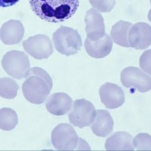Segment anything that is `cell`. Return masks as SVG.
<instances>
[{
    "mask_svg": "<svg viewBox=\"0 0 151 151\" xmlns=\"http://www.w3.org/2000/svg\"><path fill=\"white\" fill-rule=\"evenodd\" d=\"M96 112L94 105L87 100H76L69 113V120L74 126L83 129L92 124Z\"/></svg>",
    "mask_w": 151,
    "mask_h": 151,
    "instance_id": "5",
    "label": "cell"
},
{
    "mask_svg": "<svg viewBox=\"0 0 151 151\" xmlns=\"http://www.w3.org/2000/svg\"><path fill=\"white\" fill-rule=\"evenodd\" d=\"M85 48L87 54L94 58H103L110 55L113 48V40L107 34L102 39L92 41L87 38L85 41Z\"/></svg>",
    "mask_w": 151,
    "mask_h": 151,
    "instance_id": "14",
    "label": "cell"
},
{
    "mask_svg": "<svg viewBox=\"0 0 151 151\" xmlns=\"http://www.w3.org/2000/svg\"><path fill=\"white\" fill-rule=\"evenodd\" d=\"M100 98L106 108L116 109L125 103V94L119 86L106 83L99 89Z\"/></svg>",
    "mask_w": 151,
    "mask_h": 151,
    "instance_id": "11",
    "label": "cell"
},
{
    "mask_svg": "<svg viewBox=\"0 0 151 151\" xmlns=\"http://www.w3.org/2000/svg\"><path fill=\"white\" fill-rule=\"evenodd\" d=\"M20 0H0V5L2 8H7L13 6L17 4Z\"/></svg>",
    "mask_w": 151,
    "mask_h": 151,
    "instance_id": "23",
    "label": "cell"
},
{
    "mask_svg": "<svg viewBox=\"0 0 151 151\" xmlns=\"http://www.w3.org/2000/svg\"><path fill=\"white\" fill-rule=\"evenodd\" d=\"M52 42L55 49L65 56L76 55L82 48L83 42L76 29L61 26L52 34Z\"/></svg>",
    "mask_w": 151,
    "mask_h": 151,
    "instance_id": "3",
    "label": "cell"
},
{
    "mask_svg": "<svg viewBox=\"0 0 151 151\" xmlns=\"http://www.w3.org/2000/svg\"><path fill=\"white\" fill-rule=\"evenodd\" d=\"M148 20L151 22V9H150L149 12H148Z\"/></svg>",
    "mask_w": 151,
    "mask_h": 151,
    "instance_id": "24",
    "label": "cell"
},
{
    "mask_svg": "<svg viewBox=\"0 0 151 151\" xmlns=\"http://www.w3.org/2000/svg\"><path fill=\"white\" fill-rule=\"evenodd\" d=\"M86 32L87 38L92 41H97L105 36L104 20L101 12L95 9L87 11L85 15Z\"/></svg>",
    "mask_w": 151,
    "mask_h": 151,
    "instance_id": "10",
    "label": "cell"
},
{
    "mask_svg": "<svg viewBox=\"0 0 151 151\" xmlns=\"http://www.w3.org/2000/svg\"><path fill=\"white\" fill-rule=\"evenodd\" d=\"M139 64L143 71L151 76V49L144 51L140 57Z\"/></svg>",
    "mask_w": 151,
    "mask_h": 151,
    "instance_id": "22",
    "label": "cell"
},
{
    "mask_svg": "<svg viewBox=\"0 0 151 151\" xmlns=\"http://www.w3.org/2000/svg\"><path fill=\"white\" fill-rule=\"evenodd\" d=\"M133 145L138 150H151V135L147 133L137 134L133 138Z\"/></svg>",
    "mask_w": 151,
    "mask_h": 151,
    "instance_id": "20",
    "label": "cell"
},
{
    "mask_svg": "<svg viewBox=\"0 0 151 151\" xmlns=\"http://www.w3.org/2000/svg\"><path fill=\"white\" fill-rule=\"evenodd\" d=\"M19 87L17 83L10 78H2L0 79V94L6 99H14L17 95Z\"/></svg>",
    "mask_w": 151,
    "mask_h": 151,
    "instance_id": "19",
    "label": "cell"
},
{
    "mask_svg": "<svg viewBox=\"0 0 151 151\" xmlns=\"http://www.w3.org/2000/svg\"><path fill=\"white\" fill-rule=\"evenodd\" d=\"M24 27L21 21L10 20L3 24L0 29V38L5 45H15L22 40Z\"/></svg>",
    "mask_w": 151,
    "mask_h": 151,
    "instance_id": "13",
    "label": "cell"
},
{
    "mask_svg": "<svg viewBox=\"0 0 151 151\" xmlns=\"http://www.w3.org/2000/svg\"><path fill=\"white\" fill-rule=\"evenodd\" d=\"M88 1L94 9L103 13L111 12L116 5V0H88Z\"/></svg>",
    "mask_w": 151,
    "mask_h": 151,
    "instance_id": "21",
    "label": "cell"
},
{
    "mask_svg": "<svg viewBox=\"0 0 151 151\" xmlns=\"http://www.w3.org/2000/svg\"><path fill=\"white\" fill-rule=\"evenodd\" d=\"M31 9L43 21L60 23L71 18L77 11L79 0H29Z\"/></svg>",
    "mask_w": 151,
    "mask_h": 151,
    "instance_id": "1",
    "label": "cell"
},
{
    "mask_svg": "<svg viewBox=\"0 0 151 151\" xmlns=\"http://www.w3.org/2000/svg\"><path fill=\"white\" fill-rule=\"evenodd\" d=\"M75 129L70 125L62 123L55 128L52 133V143L54 147L60 150H72L79 143Z\"/></svg>",
    "mask_w": 151,
    "mask_h": 151,
    "instance_id": "7",
    "label": "cell"
},
{
    "mask_svg": "<svg viewBox=\"0 0 151 151\" xmlns=\"http://www.w3.org/2000/svg\"><path fill=\"white\" fill-rule=\"evenodd\" d=\"M27 53L37 60L48 58L53 53V46L48 36L38 34L30 36L23 42Z\"/></svg>",
    "mask_w": 151,
    "mask_h": 151,
    "instance_id": "8",
    "label": "cell"
},
{
    "mask_svg": "<svg viewBox=\"0 0 151 151\" xmlns=\"http://www.w3.org/2000/svg\"><path fill=\"white\" fill-rule=\"evenodd\" d=\"M113 118L108 111L104 110H98L94 122L91 125L93 133L98 137H106L113 132Z\"/></svg>",
    "mask_w": 151,
    "mask_h": 151,
    "instance_id": "15",
    "label": "cell"
},
{
    "mask_svg": "<svg viewBox=\"0 0 151 151\" xmlns=\"http://www.w3.org/2000/svg\"><path fill=\"white\" fill-rule=\"evenodd\" d=\"M150 4H151V0H150Z\"/></svg>",
    "mask_w": 151,
    "mask_h": 151,
    "instance_id": "25",
    "label": "cell"
},
{
    "mask_svg": "<svg viewBox=\"0 0 151 151\" xmlns=\"http://www.w3.org/2000/svg\"><path fill=\"white\" fill-rule=\"evenodd\" d=\"M129 42L131 48L136 50L147 48L151 45V26L144 22L132 25L129 33Z\"/></svg>",
    "mask_w": 151,
    "mask_h": 151,
    "instance_id": "9",
    "label": "cell"
},
{
    "mask_svg": "<svg viewBox=\"0 0 151 151\" xmlns=\"http://www.w3.org/2000/svg\"><path fill=\"white\" fill-rule=\"evenodd\" d=\"M132 24L130 22L119 21L114 24L110 31V37L116 44L125 48H131L129 42V29Z\"/></svg>",
    "mask_w": 151,
    "mask_h": 151,
    "instance_id": "17",
    "label": "cell"
},
{
    "mask_svg": "<svg viewBox=\"0 0 151 151\" xmlns=\"http://www.w3.org/2000/svg\"><path fill=\"white\" fill-rule=\"evenodd\" d=\"M4 70L14 79L26 77L30 70L27 55L21 51H11L4 55L2 60Z\"/></svg>",
    "mask_w": 151,
    "mask_h": 151,
    "instance_id": "4",
    "label": "cell"
},
{
    "mask_svg": "<svg viewBox=\"0 0 151 151\" xmlns=\"http://www.w3.org/2000/svg\"><path fill=\"white\" fill-rule=\"evenodd\" d=\"M105 148L107 150H133V137L128 132H116L107 138Z\"/></svg>",
    "mask_w": 151,
    "mask_h": 151,
    "instance_id": "16",
    "label": "cell"
},
{
    "mask_svg": "<svg viewBox=\"0 0 151 151\" xmlns=\"http://www.w3.org/2000/svg\"><path fill=\"white\" fill-rule=\"evenodd\" d=\"M73 104L72 98L68 94L64 92H58L47 98L45 107L53 115L64 116L70 111Z\"/></svg>",
    "mask_w": 151,
    "mask_h": 151,
    "instance_id": "12",
    "label": "cell"
},
{
    "mask_svg": "<svg viewBox=\"0 0 151 151\" xmlns=\"http://www.w3.org/2000/svg\"><path fill=\"white\" fill-rule=\"evenodd\" d=\"M25 78L22 85L24 98L33 104L44 103L53 86L49 74L40 67H33Z\"/></svg>",
    "mask_w": 151,
    "mask_h": 151,
    "instance_id": "2",
    "label": "cell"
},
{
    "mask_svg": "<svg viewBox=\"0 0 151 151\" xmlns=\"http://www.w3.org/2000/svg\"><path fill=\"white\" fill-rule=\"evenodd\" d=\"M18 122L17 113L10 108H2L0 110V128L2 130L14 129Z\"/></svg>",
    "mask_w": 151,
    "mask_h": 151,
    "instance_id": "18",
    "label": "cell"
},
{
    "mask_svg": "<svg viewBox=\"0 0 151 151\" xmlns=\"http://www.w3.org/2000/svg\"><path fill=\"white\" fill-rule=\"evenodd\" d=\"M120 80L122 86L128 88L145 93L151 89L150 76L135 67H128L121 72Z\"/></svg>",
    "mask_w": 151,
    "mask_h": 151,
    "instance_id": "6",
    "label": "cell"
}]
</instances>
